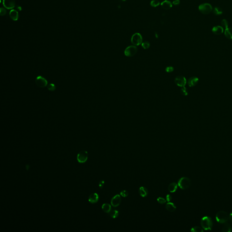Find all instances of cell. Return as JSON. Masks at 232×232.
<instances>
[{
    "mask_svg": "<svg viewBox=\"0 0 232 232\" xmlns=\"http://www.w3.org/2000/svg\"><path fill=\"white\" fill-rule=\"evenodd\" d=\"M202 228L205 230H211L213 228V223L211 217L206 216L203 217L201 221Z\"/></svg>",
    "mask_w": 232,
    "mask_h": 232,
    "instance_id": "obj_1",
    "label": "cell"
},
{
    "mask_svg": "<svg viewBox=\"0 0 232 232\" xmlns=\"http://www.w3.org/2000/svg\"><path fill=\"white\" fill-rule=\"evenodd\" d=\"M216 219L218 223L224 224L225 223H227L229 220V215L226 212L221 210L217 213Z\"/></svg>",
    "mask_w": 232,
    "mask_h": 232,
    "instance_id": "obj_2",
    "label": "cell"
},
{
    "mask_svg": "<svg viewBox=\"0 0 232 232\" xmlns=\"http://www.w3.org/2000/svg\"><path fill=\"white\" fill-rule=\"evenodd\" d=\"M191 185V181L190 179L186 177H181L179 180L178 185L182 189H188Z\"/></svg>",
    "mask_w": 232,
    "mask_h": 232,
    "instance_id": "obj_3",
    "label": "cell"
},
{
    "mask_svg": "<svg viewBox=\"0 0 232 232\" xmlns=\"http://www.w3.org/2000/svg\"><path fill=\"white\" fill-rule=\"evenodd\" d=\"M199 10L202 14L208 15L212 11V6L210 4L204 3L201 4L199 6Z\"/></svg>",
    "mask_w": 232,
    "mask_h": 232,
    "instance_id": "obj_4",
    "label": "cell"
},
{
    "mask_svg": "<svg viewBox=\"0 0 232 232\" xmlns=\"http://www.w3.org/2000/svg\"><path fill=\"white\" fill-rule=\"evenodd\" d=\"M138 51V48L135 46L131 45L126 48L124 51V54L127 57H132L136 54Z\"/></svg>",
    "mask_w": 232,
    "mask_h": 232,
    "instance_id": "obj_5",
    "label": "cell"
},
{
    "mask_svg": "<svg viewBox=\"0 0 232 232\" xmlns=\"http://www.w3.org/2000/svg\"><path fill=\"white\" fill-rule=\"evenodd\" d=\"M131 42L134 45H139L142 44V37L141 35L138 33H136L134 34L132 36L131 39Z\"/></svg>",
    "mask_w": 232,
    "mask_h": 232,
    "instance_id": "obj_6",
    "label": "cell"
},
{
    "mask_svg": "<svg viewBox=\"0 0 232 232\" xmlns=\"http://www.w3.org/2000/svg\"><path fill=\"white\" fill-rule=\"evenodd\" d=\"M36 84L40 88H44L47 86V80L41 76H38L35 80Z\"/></svg>",
    "mask_w": 232,
    "mask_h": 232,
    "instance_id": "obj_7",
    "label": "cell"
},
{
    "mask_svg": "<svg viewBox=\"0 0 232 232\" xmlns=\"http://www.w3.org/2000/svg\"><path fill=\"white\" fill-rule=\"evenodd\" d=\"M77 158L79 163H85L87 161L88 158V153L85 150H82L78 154Z\"/></svg>",
    "mask_w": 232,
    "mask_h": 232,
    "instance_id": "obj_8",
    "label": "cell"
},
{
    "mask_svg": "<svg viewBox=\"0 0 232 232\" xmlns=\"http://www.w3.org/2000/svg\"><path fill=\"white\" fill-rule=\"evenodd\" d=\"M175 83L178 86L183 87L186 85L187 81L185 77L183 76H178L175 79Z\"/></svg>",
    "mask_w": 232,
    "mask_h": 232,
    "instance_id": "obj_9",
    "label": "cell"
},
{
    "mask_svg": "<svg viewBox=\"0 0 232 232\" xmlns=\"http://www.w3.org/2000/svg\"><path fill=\"white\" fill-rule=\"evenodd\" d=\"M121 202V198L119 194H117L114 196L111 200V205L114 207H117L120 205Z\"/></svg>",
    "mask_w": 232,
    "mask_h": 232,
    "instance_id": "obj_10",
    "label": "cell"
},
{
    "mask_svg": "<svg viewBox=\"0 0 232 232\" xmlns=\"http://www.w3.org/2000/svg\"><path fill=\"white\" fill-rule=\"evenodd\" d=\"M15 0H3V5L5 8L12 9L15 6Z\"/></svg>",
    "mask_w": 232,
    "mask_h": 232,
    "instance_id": "obj_11",
    "label": "cell"
},
{
    "mask_svg": "<svg viewBox=\"0 0 232 232\" xmlns=\"http://www.w3.org/2000/svg\"><path fill=\"white\" fill-rule=\"evenodd\" d=\"M99 200L98 195L97 193H92L89 195L88 201L92 204H95L98 202Z\"/></svg>",
    "mask_w": 232,
    "mask_h": 232,
    "instance_id": "obj_12",
    "label": "cell"
},
{
    "mask_svg": "<svg viewBox=\"0 0 232 232\" xmlns=\"http://www.w3.org/2000/svg\"><path fill=\"white\" fill-rule=\"evenodd\" d=\"M199 79L196 77H192L189 79L188 81V84L190 87L195 86L199 82Z\"/></svg>",
    "mask_w": 232,
    "mask_h": 232,
    "instance_id": "obj_13",
    "label": "cell"
},
{
    "mask_svg": "<svg viewBox=\"0 0 232 232\" xmlns=\"http://www.w3.org/2000/svg\"><path fill=\"white\" fill-rule=\"evenodd\" d=\"M224 29L221 26H217L213 28L212 32L216 35H221L224 32Z\"/></svg>",
    "mask_w": 232,
    "mask_h": 232,
    "instance_id": "obj_14",
    "label": "cell"
},
{
    "mask_svg": "<svg viewBox=\"0 0 232 232\" xmlns=\"http://www.w3.org/2000/svg\"><path fill=\"white\" fill-rule=\"evenodd\" d=\"M161 6L164 9L167 10H169V9L172 7V4L170 1L166 0L161 3Z\"/></svg>",
    "mask_w": 232,
    "mask_h": 232,
    "instance_id": "obj_15",
    "label": "cell"
},
{
    "mask_svg": "<svg viewBox=\"0 0 232 232\" xmlns=\"http://www.w3.org/2000/svg\"><path fill=\"white\" fill-rule=\"evenodd\" d=\"M139 192L141 196L146 197L148 195V190L145 187L142 186L139 189Z\"/></svg>",
    "mask_w": 232,
    "mask_h": 232,
    "instance_id": "obj_16",
    "label": "cell"
},
{
    "mask_svg": "<svg viewBox=\"0 0 232 232\" xmlns=\"http://www.w3.org/2000/svg\"><path fill=\"white\" fill-rule=\"evenodd\" d=\"M165 208L168 211L172 212L176 210V207L175 205L174 204V203L168 202V203L166 204Z\"/></svg>",
    "mask_w": 232,
    "mask_h": 232,
    "instance_id": "obj_17",
    "label": "cell"
},
{
    "mask_svg": "<svg viewBox=\"0 0 232 232\" xmlns=\"http://www.w3.org/2000/svg\"><path fill=\"white\" fill-rule=\"evenodd\" d=\"M178 184L176 182H173L169 184L168 186V190L170 193L175 192L178 188Z\"/></svg>",
    "mask_w": 232,
    "mask_h": 232,
    "instance_id": "obj_18",
    "label": "cell"
},
{
    "mask_svg": "<svg viewBox=\"0 0 232 232\" xmlns=\"http://www.w3.org/2000/svg\"><path fill=\"white\" fill-rule=\"evenodd\" d=\"M10 16L13 20H17L18 19V12L15 10H12L10 12Z\"/></svg>",
    "mask_w": 232,
    "mask_h": 232,
    "instance_id": "obj_19",
    "label": "cell"
},
{
    "mask_svg": "<svg viewBox=\"0 0 232 232\" xmlns=\"http://www.w3.org/2000/svg\"><path fill=\"white\" fill-rule=\"evenodd\" d=\"M224 35L228 39H232V28H228L225 30Z\"/></svg>",
    "mask_w": 232,
    "mask_h": 232,
    "instance_id": "obj_20",
    "label": "cell"
},
{
    "mask_svg": "<svg viewBox=\"0 0 232 232\" xmlns=\"http://www.w3.org/2000/svg\"><path fill=\"white\" fill-rule=\"evenodd\" d=\"M102 208L104 212L108 213L111 212V206L110 204L105 203L103 204L102 206Z\"/></svg>",
    "mask_w": 232,
    "mask_h": 232,
    "instance_id": "obj_21",
    "label": "cell"
},
{
    "mask_svg": "<svg viewBox=\"0 0 232 232\" xmlns=\"http://www.w3.org/2000/svg\"><path fill=\"white\" fill-rule=\"evenodd\" d=\"M232 228L230 224L226 223H225L222 227V231L224 232H229L232 231Z\"/></svg>",
    "mask_w": 232,
    "mask_h": 232,
    "instance_id": "obj_22",
    "label": "cell"
},
{
    "mask_svg": "<svg viewBox=\"0 0 232 232\" xmlns=\"http://www.w3.org/2000/svg\"><path fill=\"white\" fill-rule=\"evenodd\" d=\"M213 12L216 15H221L223 14V11L222 9L219 7H215L214 8Z\"/></svg>",
    "mask_w": 232,
    "mask_h": 232,
    "instance_id": "obj_23",
    "label": "cell"
},
{
    "mask_svg": "<svg viewBox=\"0 0 232 232\" xmlns=\"http://www.w3.org/2000/svg\"><path fill=\"white\" fill-rule=\"evenodd\" d=\"M190 231L193 232H203L204 231V230L202 227H201L199 226H194L191 228Z\"/></svg>",
    "mask_w": 232,
    "mask_h": 232,
    "instance_id": "obj_24",
    "label": "cell"
},
{
    "mask_svg": "<svg viewBox=\"0 0 232 232\" xmlns=\"http://www.w3.org/2000/svg\"><path fill=\"white\" fill-rule=\"evenodd\" d=\"M118 215H119V212L117 210H113L112 211H111L110 212V216L113 219L117 218Z\"/></svg>",
    "mask_w": 232,
    "mask_h": 232,
    "instance_id": "obj_25",
    "label": "cell"
},
{
    "mask_svg": "<svg viewBox=\"0 0 232 232\" xmlns=\"http://www.w3.org/2000/svg\"><path fill=\"white\" fill-rule=\"evenodd\" d=\"M221 26L223 28V29L224 30H226V29L228 28V22L227 20L225 19L222 20V21L221 22Z\"/></svg>",
    "mask_w": 232,
    "mask_h": 232,
    "instance_id": "obj_26",
    "label": "cell"
},
{
    "mask_svg": "<svg viewBox=\"0 0 232 232\" xmlns=\"http://www.w3.org/2000/svg\"><path fill=\"white\" fill-rule=\"evenodd\" d=\"M47 89L51 92H53L56 89V86L53 83H50L47 86Z\"/></svg>",
    "mask_w": 232,
    "mask_h": 232,
    "instance_id": "obj_27",
    "label": "cell"
},
{
    "mask_svg": "<svg viewBox=\"0 0 232 232\" xmlns=\"http://www.w3.org/2000/svg\"><path fill=\"white\" fill-rule=\"evenodd\" d=\"M160 2L158 0H152L150 2V5L152 7H157L160 5Z\"/></svg>",
    "mask_w": 232,
    "mask_h": 232,
    "instance_id": "obj_28",
    "label": "cell"
},
{
    "mask_svg": "<svg viewBox=\"0 0 232 232\" xmlns=\"http://www.w3.org/2000/svg\"><path fill=\"white\" fill-rule=\"evenodd\" d=\"M181 94L182 95H184V96H187L188 94L187 90L186 88L185 87H182V88L181 89Z\"/></svg>",
    "mask_w": 232,
    "mask_h": 232,
    "instance_id": "obj_29",
    "label": "cell"
},
{
    "mask_svg": "<svg viewBox=\"0 0 232 232\" xmlns=\"http://www.w3.org/2000/svg\"><path fill=\"white\" fill-rule=\"evenodd\" d=\"M142 47L144 49H147L150 46V44L148 41H145L142 44Z\"/></svg>",
    "mask_w": 232,
    "mask_h": 232,
    "instance_id": "obj_30",
    "label": "cell"
},
{
    "mask_svg": "<svg viewBox=\"0 0 232 232\" xmlns=\"http://www.w3.org/2000/svg\"><path fill=\"white\" fill-rule=\"evenodd\" d=\"M158 202L161 204H164L166 203L165 199L162 197H159L157 199Z\"/></svg>",
    "mask_w": 232,
    "mask_h": 232,
    "instance_id": "obj_31",
    "label": "cell"
},
{
    "mask_svg": "<svg viewBox=\"0 0 232 232\" xmlns=\"http://www.w3.org/2000/svg\"><path fill=\"white\" fill-rule=\"evenodd\" d=\"M120 195L123 197H126L128 195V192L126 190H124L120 192Z\"/></svg>",
    "mask_w": 232,
    "mask_h": 232,
    "instance_id": "obj_32",
    "label": "cell"
},
{
    "mask_svg": "<svg viewBox=\"0 0 232 232\" xmlns=\"http://www.w3.org/2000/svg\"><path fill=\"white\" fill-rule=\"evenodd\" d=\"M174 68L172 66H169V67H167L165 69V70L167 73H171L174 71Z\"/></svg>",
    "mask_w": 232,
    "mask_h": 232,
    "instance_id": "obj_33",
    "label": "cell"
},
{
    "mask_svg": "<svg viewBox=\"0 0 232 232\" xmlns=\"http://www.w3.org/2000/svg\"><path fill=\"white\" fill-rule=\"evenodd\" d=\"M6 10L3 8H1L0 9V16H3L6 15Z\"/></svg>",
    "mask_w": 232,
    "mask_h": 232,
    "instance_id": "obj_34",
    "label": "cell"
},
{
    "mask_svg": "<svg viewBox=\"0 0 232 232\" xmlns=\"http://www.w3.org/2000/svg\"><path fill=\"white\" fill-rule=\"evenodd\" d=\"M172 199V197L170 195V194H167L166 196V201H168V202H169Z\"/></svg>",
    "mask_w": 232,
    "mask_h": 232,
    "instance_id": "obj_35",
    "label": "cell"
},
{
    "mask_svg": "<svg viewBox=\"0 0 232 232\" xmlns=\"http://www.w3.org/2000/svg\"><path fill=\"white\" fill-rule=\"evenodd\" d=\"M104 184V181H101L99 183V186L100 188H102V187L103 186Z\"/></svg>",
    "mask_w": 232,
    "mask_h": 232,
    "instance_id": "obj_36",
    "label": "cell"
},
{
    "mask_svg": "<svg viewBox=\"0 0 232 232\" xmlns=\"http://www.w3.org/2000/svg\"><path fill=\"white\" fill-rule=\"evenodd\" d=\"M180 3V1L179 0H175L173 2V4L175 5H178Z\"/></svg>",
    "mask_w": 232,
    "mask_h": 232,
    "instance_id": "obj_37",
    "label": "cell"
},
{
    "mask_svg": "<svg viewBox=\"0 0 232 232\" xmlns=\"http://www.w3.org/2000/svg\"><path fill=\"white\" fill-rule=\"evenodd\" d=\"M229 220L232 223V212L229 215Z\"/></svg>",
    "mask_w": 232,
    "mask_h": 232,
    "instance_id": "obj_38",
    "label": "cell"
}]
</instances>
